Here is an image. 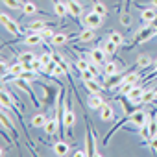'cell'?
Returning a JSON list of instances; mask_svg holds the SVG:
<instances>
[{
  "instance_id": "cell-1",
  "label": "cell",
  "mask_w": 157,
  "mask_h": 157,
  "mask_svg": "<svg viewBox=\"0 0 157 157\" xmlns=\"http://www.w3.org/2000/svg\"><path fill=\"white\" fill-rule=\"evenodd\" d=\"M155 33H157V26H155V24H146L144 28H140V30H139V33L135 35V39H133V43H131L129 46H135V44L146 43V41H150Z\"/></svg>"
},
{
  "instance_id": "cell-2",
  "label": "cell",
  "mask_w": 157,
  "mask_h": 157,
  "mask_svg": "<svg viewBox=\"0 0 157 157\" xmlns=\"http://www.w3.org/2000/svg\"><path fill=\"white\" fill-rule=\"evenodd\" d=\"M85 144H87V153L89 155H100L98 150H96V135L93 131V126H91L89 118H87V139H85Z\"/></svg>"
},
{
  "instance_id": "cell-3",
  "label": "cell",
  "mask_w": 157,
  "mask_h": 157,
  "mask_svg": "<svg viewBox=\"0 0 157 157\" xmlns=\"http://www.w3.org/2000/svg\"><path fill=\"white\" fill-rule=\"evenodd\" d=\"M102 24H104V17H102V15H98L96 11H89V13H85V15H83V26L96 30V28H100Z\"/></svg>"
},
{
  "instance_id": "cell-4",
  "label": "cell",
  "mask_w": 157,
  "mask_h": 157,
  "mask_svg": "<svg viewBox=\"0 0 157 157\" xmlns=\"http://www.w3.org/2000/svg\"><path fill=\"white\" fill-rule=\"evenodd\" d=\"M129 122H131L135 128H140V126H144V124L150 122V115H148L146 111H142V109H137V111H133V113L129 115Z\"/></svg>"
},
{
  "instance_id": "cell-5",
  "label": "cell",
  "mask_w": 157,
  "mask_h": 157,
  "mask_svg": "<svg viewBox=\"0 0 157 157\" xmlns=\"http://www.w3.org/2000/svg\"><path fill=\"white\" fill-rule=\"evenodd\" d=\"M0 19H2V26L11 33V35H22V28L13 21V19H10L6 13H2V15H0Z\"/></svg>"
},
{
  "instance_id": "cell-6",
  "label": "cell",
  "mask_w": 157,
  "mask_h": 157,
  "mask_svg": "<svg viewBox=\"0 0 157 157\" xmlns=\"http://www.w3.org/2000/svg\"><path fill=\"white\" fill-rule=\"evenodd\" d=\"M61 124H63L65 129H67V128H74V124H76V115H74V109H72V102L67 104V107H65V111H63V120H61Z\"/></svg>"
},
{
  "instance_id": "cell-7",
  "label": "cell",
  "mask_w": 157,
  "mask_h": 157,
  "mask_svg": "<svg viewBox=\"0 0 157 157\" xmlns=\"http://www.w3.org/2000/svg\"><path fill=\"white\" fill-rule=\"evenodd\" d=\"M13 83H15V85H17L19 89H22V91H24V93H26V94H28V96L32 98V102L35 104V107H39V100H37L35 93L32 91V87L28 85V82H26V80H22V78L19 76V78H15V80H13Z\"/></svg>"
},
{
  "instance_id": "cell-8",
  "label": "cell",
  "mask_w": 157,
  "mask_h": 157,
  "mask_svg": "<svg viewBox=\"0 0 157 157\" xmlns=\"http://www.w3.org/2000/svg\"><path fill=\"white\" fill-rule=\"evenodd\" d=\"M19 41H22L26 46H37V44L44 43V37L39 32H28V35L26 37H19Z\"/></svg>"
},
{
  "instance_id": "cell-9",
  "label": "cell",
  "mask_w": 157,
  "mask_h": 157,
  "mask_svg": "<svg viewBox=\"0 0 157 157\" xmlns=\"http://www.w3.org/2000/svg\"><path fill=\"white\" fill-rule=\"evenodd\" d=\"M140 10V19L146 24H153L157 21V10L155 8H144V6H137Z\"/></svg>"
},
{
  "instance_id": "cell-10",
  "label": "cell",
  "mask_w": 157,
  "mask_h": 157,
  "mask_svg": "<svg viewBox=\"0 0 157 157\" xmlns=\"http://www.w3.org/2000/svg\"><path fill=\"white\" fill-rule=\"evenodd\" d=\"M67 8H68V15L74 17V19H78L83 13V8H82L80 0H67Z\"/></svg>"
},
{
  "instance_id": "cell-11",
  "label": "cell",
  "mask_w": 157,
  "mask_h": 157,
  "mask_svg": "<svg viewBox=\"0 0 157 157\" xmlns=\"http://www.w3.org/2000/svg\"><path fill=\"white\" fill-rule=\"evenodd\" d=\"M105 50L102 48V46H98V48H93L91 52H89V57H91V61H94L96 65H104L105 63Z\"/></svg>"
},
{
  "instance_id": "cell-12",
  "label": "cell",
  "mask_w": 157,
  "mask_h": 157,
  "mask_svg": "<svg viewBox=\"0 0 157 157\" xmlns=\"http://www.w3.org/2000/svg\"><path fill=\"white\" fill-rule=\"evenodd\" d=\"M144 93H146V91H144V87L135 85V87L126 94V96L129 98V102H131V104H140V102H142V94H144Z\"/></svg>"
},
{
  "instance_id": "cell-13",
  "label": "cell",
  "mask_w": 157,
  "mask_h": 157,
  "mask_svg": "<svg viewBox=\"0 0 157 157\" xmlns=\"http://www.w3.org/2000/svg\"><path fill=\"white\" fill-rule=\"evenodd\" d=\"M76 39L80 41V43H91V41H94V39H96V33H94V30H93V28L83 26V30L76 35Z\"/></svg>"
},
{
  "instance_id": "cell-14",
  "label": "cell",
  "mask_w": 157,
  "mask_h": 157,
  "mask_svg": "<svg viewBox=\"0 0 157 157\" xmlns=\"http://www.w3.org/2000/svg\"><path fill=\"white\" fill-rule=\"evenodd\" d=\"M83 87L91 93V94H100L102 93V85L98 82V78L96 80H83Z\"/></svg>"
},
{
  "instance_id": "cell-15",
  "label": "cell",
  "mask_w": 157,
  "mask_h": 157,
  "mask_svg": "<svg viewBox=\"0 0 157 157\" xmlns=\"http://www.w3.org/2000/svg\"><path fill=\"white\" fill-rule=\"evenodd\" d=\"M54 2V13L59 17V19H65L68 15V8H67V2H61V0H52Z\"/></svg>"
},
{
  "instance_id": "cell-16",
  "label": "cell",
  "mask_w": 157,
  "mask_h": 157,
  "mask_svg": "<svg viewBox=\"0 0 157 157\" xmlns=\"http://www.w3.org/2000/svg\"><path fill=\"white\" fill-rule=\"evenodd\" d=\"M46 28H50V24H48V21H33V22H30L28 26H26V32H43V30H46Z\"/></svg>"
},
{
  "instance_id": "cell-17",
  "label": "cell",
  "mask_w": 157,
  "mask_h": 157,
  "mask_svg": "<svg viewBox=\"0 0 157 157\" xmlns=\"http://www.w3.org/2000/svg\"><path fill=\"white\" fill-rule=\"evenodd\" d=\"M52 150H54L56 155H68V153H70V146H68V142H65V140H57V142L52 146Z\"/></svg>"
},
{
  "instance_id": "cell-18",
  "label": "cell",
  "mask_w": 157,
  "mask_h": 157,
  "mask_svg": "<svg viewBox=\"0 0 157 157\" xmlns=\"http://www.w3.org/2000/svg\"><path fill=\"white\" fill-rule=\"evenodd\" d=\"M100 118H102L104 122H111V120L115 118V109H113L111 105L104 104V105H102V109H100Z\"/></svg>"
},
{
  "instance_id": "cell-19",
  "label": "cell",
  "mask_w": 157,
  "mask_h": 157,
  "mask_svg": "<svg viewBox=\"0 0 157 157\" xmlns=\"http://www.w3.org/2000/svg\"><path fill=\"white\" fill-rule=\"evenodd\" d=\"M44 133L46 135H56L57 133V129H59V120L54 117V118H50V120H46V124H44Z\"/></svg>"
},
{
  "instance_id": "cell-20",
  "label": "cell",
  "mask_w": 157,
  "mask_h": 157,
  "mask_svg": "<svg viewBox=\"0 0 157 157\" xmlns=\"http://www.w3.org/2000/svg\"><path fill=\"white\" fill-rule=\"evenodd\" d=\"M120 65H117V61H107V63H104V74L105 76H115V74H118L120 72Z\"/></svg>"
},
{
  "instance_id": "cell-21",
  "label": "cell",
  "mask_w": 157,
  "mask_h": 157,
  "mask_svg": "<svg viewBox=\"0 0 157 157\" xmlns=\"http://www.w3.org/2000/svg\"><path fill=\"white\" fill-rule=\"evenodd\" d=\"M46 115L44 113H35L33 117H32V120H30V126L32 128H44V124H46Z\"/></svg>"
},
{
  "instance_id": "cell-22",
  "label": "cell",
  "mask_w": 157,
  "mask_h": 157,
  "mask_svg": "<svg viewBox=\"0 0 157 157\" xmlns=\"http://www.w3.org/2000/svg\"><path fill=\"white\" fill-rule=\"evenodd\" d=\"M68 39H70V35L57 32V33L54 35V39H52V44H54V46H63V44H67V43H68Z\"/></svg>"
},
{
  "instance_id": "cell-23",
  "label": "cell",
  "mask_w": 157,
  "mask_h": 157,
  "mask_svg": "<svg viewBox=\"0 0 157 157\" xmlns=\"http://www.w3.org/2000/svg\"><path fill=\"white\" fill-rule=\"evenodd\" d=\"M102 105H104L102 94H91V98H89V107H91V109H102Z\"/></svg>"
},
{
  "instance_id": "cell-24",
  "label": "cell",
  "mask_w": 157,
  "mask_h": 157,
  "mask_svg": "<svg viewBox=\"0 0 157 157\" xmlns=\"http://www.w3.org/2000/svg\"><path fill=\"white\" fill-rule=\"evenodd\" d=\"M137 65H139L140 68H151L153 61H151V57H150V56L142 54V56H139V57H137Z\"/></svg>"
},
{
  "instance_id": "cell-25",
  "label": "cell",
  "mask_w": 157,
  "mask_h": 157,
  "mask_svg": "<svg viewBox=\"0 0 157 157\" xmlns=\"http://www.w3.org/2000/svg\"><path fill=\"white\" fill-rule=\"evenodd\" d=\"M39 11V8L33 4V2H28V0H24V6H22V13L24 15H35Z\"/></svg>"
},
{
  "instance_id": "cell-26",
  "label": "cell",
  "mask_w": 157,
  "mask_h": 157,
  "mask_svg": "<svg viewBox=\"0 0 157 157\" xmlns=\"http://www.w3.org/2000/svg\"><path fill=\"white\" fill-rule=\"evenodd\" d=\"M35 59V54L32 52V50H28V52H21L19 56H17V61H21V63H32Z\"/></svg>"
},
{
  "instance_id": "cell-27",
  "label": "cell",
  "mask_w": 157,
  "mask_h": 157,
  "mask_svg": "<svg viewBox=\"0 0 157 157\" xmlns=\"http://www.w3.org/2000/svg\"><path fill=\"white\" fill-rule=\"evenodd\" d=\"M93 11H96V13L102 15V17L107 15V8H105V4H104V2H98V0H93Z\"/></svg>"
},
{
  "instance_id": "cell-28",
  "label": "cell",
  "mask_w": 157,
  "mask_h": 157,
  "mask_svg": "<svg viewBox=\"0 0 157 157\" xmlns=\"http://www.w3.org/2000/svg\"><path fill=\"white\" fill-rule=\"evenodd\" d=\"M107 39H109V41H113L117 46H122V44H124V35H122V33H118V32H115V30H113V32H109V37H107Z\"/></svg>"
},
{
  "instance_id": "cell-29",
  "label": "cell",
  "mask_w": 157,
  "mask_h": 157,
  "mask_svg": "<svg viewBox=\"0 0 157 157\" xmlns=\"http://www.w3.org/2000/svg\"><path fill=\"white\" fill-rule=\"evenodd\" d=\"M100 46L105 50V54H117V48H118V46H117L113 41H109V39L104 41V43H100Z\"/></svg>"
},
{
  "instance_id": "cell-30",
  "label": "cell",
  "mask_w": 157,
  "mask_h": 157,
  "mask_svg": "<svg viewBox=\"0 0 157 157\" xmlns=\"http://www.w3.org/2000/svg\"><path fill=\"white\" fill-rule=\"evenodd\" d=\"M8 72H10V74H13V76H21V74L24 72V65H22L21 61H17L15 65H11V67L8 68ZM2 74H4V72H2Z\"/></svg>"
},
{
  "instance_id": "cell-31",
  "label": "cell",
  "mask_w": 157,
  "mask_h": 157,
  "mask_svg": "<svg viewBox=\"0 0 157 157\" xmlns=\"http://www.w3.org/2000/svg\"><path fill=\"white\" fill-rule=\"evenodd\" d=\"M155 100H157V91H155V89L146 91V93L142 94V104H151V102H155Z\"/></svg>"
},
{
  "instance_id": "cell-32",
  "label": "cell",
  "mask_w": 157,
  "mask_h": 157,
  "mask_svg": "<svg viewBox=\"0 0 157 157\" xmlns=\"http://www.w3.org/2000/svg\"><path fill=\"white\" fill-rule=\"evenodd\" d=\"M2 4L10 10H22L24 2H21V0H2Z\"/></svg>"
},
{
  "instance_id": "cell-33",
  "label": "cell",
  "mask_w": 157,
  "mask_h": 157,
  "mask_svg": "<svg viewBox=\"0 0 157 157\" xmlns=\"http://www.w3.org/2000/svg\"><path fill=\"white\" fill-rule=\"evenodd\" d=\"M139 135H140V139H146V144H148V140H150V137H151V133H150V126H148V124L140 126V128H139Z\"/></svg>"
},
{
  "instance_id": "cell-34",
  "label": "cell",
  "mask_w": 157,
  "mask_h": 157,
  "mask_svg": "<svg viewBox=\"0 0 157 157\" xmlns=\"http://www.w3.org/2000/svg\"><path fill=\"white\" fill-rule=\"evenodd\" d=\"M21 78H22V80H26V82H35L37 80V72L35 70H24L21 74Z\"/></svg>"
},
{
  "instance_id": "cell-35",
  "label": "cell",
  "mask_w": 157,
  "mask_h": 157,
  "mask_svg": "<svg viewBox=\"0 0 157 157\" xmlns=\"http://www.w3.org/2000/svg\"><path fill=\"white\" fill-rule=\"evenodd\" d=\"M74 65H76V68H78V70H80V72H83V70H87V68H89V65H91V61H87L85 57H82V59H78V61H76Z\"/></svg>"
},
{
  "instance_id": "cell-36",
  "label": "cell",
  "mask_w": 157,
  "mask_h": 157,
  "mask_svg": "<svg viewBox=\"0 0 157 157\" xmlns=\"http://www.w3.org/2000/svg\"><path fill=\"white\" fill-rule=\"evenodd\" d=\"M98 78V74L96 72H93L91 68H87V70H83L82 72V80H96Z\"/></svg>"
},
{
  "instance_id": "cell-37",
  "label": "cell",
  "mask_w": 157,
  "mask_h": 157,
  "mask_svg": "<svg viewBox=\"0 0 157 157\" xmlns=\"http://www.w3.org/2000/svg\"><path fill=\"white\" fill-rule=\"evenodd\" d=\"M120 22H122V26H126V28H129V26H131V17H129V11H122Z\"/></svg>"
},
{
  "instance_id": "cell-38",
  "label": "cell",
  "mask_w": 157,
  "mask_h": 157,
  "mask_svg": "<svg viewBox=\"0 0 157 157\" xmlns=\"http://www.w3.org/2000/svg\"><path fill=\"white\" fill-rule=\"evenodd\" d=\"M41 35L44 37V41H52V39H54V35H56V32H54V30H50V28H46V30H43V32H41Z\"/></svg>"
},
{
  "instance_id": "cell-39",
  "label": "cell",
  "mask_w": 157,
  "mask_h": 157,
  "mask_svg": "<svg viewBox=\"0 0 157 157\" xmlns=\"http://www.w3.org/2000/svg\"><path fill=\"white\" fill-rule=\"evenodd\" d=\"M148 146L151 148V151H153V153H157V135L150 137V140H148Z\"/></svg>"
},
{
  "instance_id": "cell-40",
  "label": "cell",
  "mask_w": 157,
  "mask_h": 157,
  "mask_svg": "<svg viewBox=\"0 0 157 157\" xmlns=\"http://www.w3.org/2000/svg\"><path fill=\"white\" fill-rule=\"evenodd\" d=\"M148 126H150V133H151V137H153V135H157V120H155V118H151V120L148 122Z\"/></svg>"
},
{
  "instance_id": "cell-41",
  "label": "cell",
  "mask_w": 157,
  "mask_h": 157,
  "mask_svg": "<svg viewBox=\"0 0 157 157\" xmlns=\"http://www.w3.org/2000/svg\"><path fill=\"white\" fill-rule=\"evenodd\" d=\"M72 155H74V157H83V155H89V153H87V151H83V150H76Z\"/></svg>"
},
{
  "instance_id": "cell-42",
  "label": "cell",
  "mask_w": 157,
  "mask_h": 157,
  "mask_svg": "<svg viewBox=\"0 0 157 157\" xmlns=\"http://www.w3.org/2000/svg\"><path fill=\"white\" fill-rule=\"evenodd\" d=\"M129 6H131V0H124V10L122 11H129Z\"/></svg>"
},
{
  "instance_id": "cell-43",
  "label": "cell",
  "mask_w": 157,
  "mask_h": 157,
  "mask_svg": "<svg viewBox=\"0 0 157 157\" xmlns=\"http://www.w3.org/2000/svg\"><path fill=\"white\" fill-rule=\"evenodd\" d=\"M150 4H151L153 8H157V0H150Z\"/></svg>"
},
{
  "instance_id": "cell-44",
  "label": "cell",
  "mask_w": 157,
  "mask_h": 157,
  "mask_svg": "<svg viewBox=\"0 0 157 157\" xmlns=\"http://www.w3.org/2000/svg\"><path fill=\"white\" fill-rule=\"evenodd\" d=\"M151 68H157V59L153 61V65H151Z\"/></svg>"
},
{
  "instance_id": "cell-45",
  "label": "cell",
  "mask_w": 157,
  "mask_h": 157,
  "mask_svg": "<svg viewBox=\"0 0 157 157\" xmlns=\"http://www.w3.org/2000/svg\"><path fill=\"white\" fill-rule=\"evenodd\" d=\"M155 91H157V89H155Z\"/></svg>"
}]
</instances>
